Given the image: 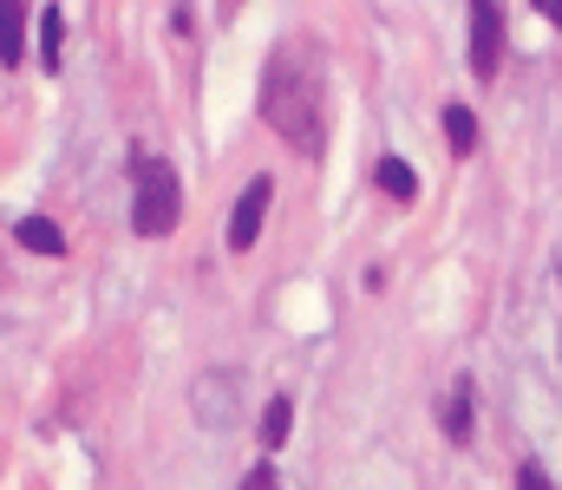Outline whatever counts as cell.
I'll return each mask as SVG.
<instances>
[{
    "label": "cell",
    "instance_id": "1",
    "mask_svg": "<svg viewBox=\"0 0 562 490\" xmlns=\"http://www.w3.org/2000/svg\"><path fill=\"white\" fill-rule=\"evenodd\" d=\"M262 118L294 158H321L327 151V92L321 72L301 46H281L262 72Z\"/></svg>",
    "mask_w": 562,
    "mask_h": 490
},
{
    "label": "cell",
    "instance_id": "2",
    "mask_svg": "<svg viewBox=\"0 0 562 490\" xmlns=\"http://www.w3.org/2000/svg\"><path fill=\"white\" fill-rule=\"evenodd\" d=\"M183 216V190H177V170L164 158H138V196H132V223L138 236H170Z\"/></svg>",
    "mask_w": 562,
    "mask_h": 490
},
{
    "label": "cell",
    "instance_id": "3",
    "mask_svg": "<svg viewBox=\"0 0 562 490\" xmlns=\"http://www.w3.org/2000/svg\"><path fill=\"white\" fill-rule=\"evenodd\" d=\"M497 59H504V7L497 0H477L471 7V72L477 79H497Z\"/></svg>",
    "mask_w": 562,
    "mask_h": 490
},
{
    "label": "cell",
    "instance_id": "4",
    "mask_svg": "<svg viewBox=\"0 0 562 490\" xmlns=\"http://www.w3.org/2000/svg\"><path fill=\"white\" fill-rule=\"evenodd\" d=\"M269 203H276V183L256 176V183L236 196V209H229V249H256V236H262V223H269Z\"/></svg>",
    "mask_w": 562,
    "mask_h": 490
},
{
    "label": "cell",
    "instance_id": "5",
    "mask_svg": "<svg viewBox=\"0 0 562 490\" xmlns=\"http://www.w3.org/2000/svg\"><path fill=\"white\" fill-rule=\"evenodd\" d=\"M471 399H477V379H471V373H458V379H451V392H445V406H438V419H445V438H451V445H471Z\"/></svg>",
    "mask_w": 562,
    "mask_h": 490
},
{
    "label": "cell",
    "instance_id": "6",
    "mask_svg": "<svg viewBox=\"0 0 562 490\" xmlns=\"http://www.w3.org/2000/svg\"><path fill=\"white\" fill-rule=\"evenodd\" d=\"M13 236H20V249H33V255H59V249H66V236H59L53 216H20Z\"/></svg>",
    "mask_w": 562,
    "mask_h": 490
},
{
    "label": "cell",
    "instance_id": "7",
    "mask_svg": "<svg viewBox=\"0 0 562 490\" xmlns=\"http://www.w3.org/2000/svg\"><path fill=\"white\" fill-rule=\"evenodd\" d=\"M196 419H203V425H229V419H236V373H223V392L196 386Z\"/></svg>",
    "mask_w": 562,
    "mask_h": 490
},
{
    "label": "cell",
    "instance_id": "8",
    "mask_svg": "<svg viewBox=\"0 0 562 490\" xmlns=\"http://www.w3.org/2000/svg\"><path fill=\"white\" fill-rule=\"evenodd\" d=\"M26 20H33V7H20V0H7V7H0V59H7V66H20Z\"/></svg>",
    "mask_w": 562,
    "mask_h": 490
},
{
    "label": "cell",
    "instance_id": "9",
    "mask_svg": "<svg viewBox=\"0 0 562 490\" xmlns=\"http://www.w3.org/2000/svg\"><path fill=\"white\" fill-rule=\"evenodd\" d=\"M373 183H380L393 203H413V196H419V176H413V163H406V158H380Z\"/></svg>",
    "mask_w": 562,
    "mask_h": 490
},
{
    "label": "cell",
    "instance_id": "10",
    "mask_svg": "<svg viewBox=\"0 0 562 490\" xmlns=\"http://www.w3.org/2000/svg\"><path fill=\"white\" fill-rule=\"evenodd\" d=\"M445 145H451V158H471V151H477V118H471V105H445Z\"/></svg>",
    "mask_w": 562,
    "mask_h": 490
},
{
    "label": "cell",
    "instance_id": "11",
    "mask_svg": "<svg viewBox=\"0 0 562 490\" xmlns=\"http://www.w3.org/2000/svg\"><path fill=\"white\" fill-rule=\"evenodd\" d=\"M288 425H294V406H288V399H269V406H262V425H256V438H262V445H269V452H276V445H288Z\"/></svg>",
    "mask_w": 562,
    "mask_h": 490
},
{
    "label": "cell",
    "instance_id": "12",
    "mask_svg": "<svg viewBox=\"0 0 562 490\" xmlns=\"http://www.w3.org/2000/svg\"><path fill=\"white\" fill-rule=\"evenodd\" d=\"M59 46H66V20H59V7H46L40 13V53H46L53 72H59Z\"/></svg>",
    "mask_w": 562,
    "mask_h": 490
},
{
    "label": "cell",
    "instance_id": "13",
    "mask_svg": "<svg viewBox=\"0 0 562 490\" xmlns=\"http://www.w3.org/2000/svg\"><path fill=\"white\" fill-rule=\"evenodd\" d=\"M243 490H281L276 465H256V471H249V478H243Z\"/></svg>",
    "mask_w": 562,
    "mask_h": 490
},
{
    "label": "cell",
    "instance_id": "14",
    "mask_svg": "<svg viewBox=\"0 0 562 490\" xmlns=\"http://www.w3.org/2000/svg\"><path fill=\"white\" fill-rule=\"evenodd\" d=\"M517 490H550V478H543L537 465H524V471H517Z\"/></svg>",
    "mask_w": 562,
    "mask_h": 490
},
{
    "label": "cell",
    "instance_id": "15",
    "mask_svg": "<svg viewBox=\"0 0 562 490\" xmlns=\"http://www.w3.org/2000/svg\"><path fill=\"white\" fill-rule=\"evenodd\" d=\"M537 13H550V26H562V0H537Z\"/></svg>",
    "mask_w": 562,
    "mask_h": 490
}]
</instances>
